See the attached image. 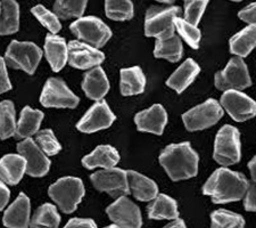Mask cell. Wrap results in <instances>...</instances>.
Segmentation results:
<instances>
[{
	"label": "cell",
	"mask_w": 256,
	"mask_h": 228,
	"mask_svg": "<svg viewBox=\"0 0 256 228\" xmlns=\"http://www.w3.org/2000/svg\"><path fill=\"white\" fill-rule=\"evenodd\" d=\"M80 99L60 78L48 79L40 96L41 105L56 109H74Z\"/></svg>",
	"instance_id": "8fae6325"
},
{
	"label": "cell",
	"mask_w": 256,
	"mask_h": 228,
	"mask_svg": "<svg viewBox=\"0 0 256 228\" xmlns=\"http://www.w3.org/2000/svg\"><path fill=\"white\" fill-rule=\"evenodd\" d=\"M44 117V112L33 110L30 106H26L20 112V117L18 126H16L14 136L18 139H26L36 135L39 131Z\"/></svg>",
	"instance_id": "83f0119b"
},
{
	"label": "cell",
	"mask_w": 256,
	"mask_h": 228,
	"mask_svg": "<svg viewBox=\"0 0 256 228\" xmlns=\"http://www.w3.org/2000/svg\"><path fill=\"white\" fill-rule=\"evenodd\" d=\"M82 89L86 97L96 102L106 96L110 90V82L105 71L100 66H94L84 74V81H82Z\"/></svg>",
	"instance_id": "d6986e66"
},
{
	"label": "cell",
	"mask_w": 256,
	"mask_h": 228,
	"mask_svg": "<svg viewBox=\"0 0 256 228\" xmlns=\"http://www.w3.org/2000/svg\"><path fill=\"white\" fill-rule=\"evenodd\" d=\"M134 123L139 131L160 136L168 123V113L163 105L154 104L150 109L138 112L134 117Z\"/></svg>",
	"instance_id": "e0dca14e"
},
{
	"label": "cell",
	"mask_w": 256,
	"mask_h": 228,
	"mask_svg": "<svg viewBox=\"0 0 256 228\" xmlns=\"http://www.w3.org/2000/svg\"><path fill=\"white\" fill-rule=\"evenodd\" d=\"M176 30L179 33V36L187 43L192 48H200L202 41V32L197 26L189 23L182 18H176Z\"/></svg>",
	"instance_id": "d590c367"
},
{
	"label": "cell",
	"mask_w": 256,
	"mask_h": 228,
	"mask_svg": "<svg viewBox=\"0 0 256 228\" xmlns=\"http://www.w3.org/2000/svg\"><path fill=\"white\" fill-rule=\"evenodd\" d=\"M48 194L64 213H72L84 198L86 189L78 177H62L50 185Z\"/></svg>",
	"instance_id": "3957f363"
},
{
	"label": "cell",
	"mask_w": 256,
	"mask_h": 228,
	"mask_svg": "<svg viewBox=\"0 0 256 228\" xmlns=\"http://www.w3.org/2000/svg\"><path fill=\"white\" fill-rule=\"evenodd\" d=\"M120 88L123 96H134V95L142 94L146 88V77L139 66L122 69Z\"/></svg>",
	"instance_id": "4316f807"
},
{
	"label": "cell",
	"mask_w": 256,
	"mask_h": 228,
	"mask_svg": "<svg viewBox=\"0 0 256 228\" xmlns=\"http://www.w3.org/2000/svg\"><path fill=\"white\" fill-rule=\"evenodd\" d=\"M213 159L216 163L224 167H230L240 161V132L236 127L226 124L218 131L214 142Z\"/></svg>",
	"instance_id": "277c9868"
},
{
	"label": "cell",
	"mask_w": 256,
	"mask_h": 228,
	"mask_svg": "<svg viewBox=\"0 0 256 228\" xmlns=\"http://www.w3.org/2000/svg\"><path fill=\"white\" fill-rule=\"evenodd\" d=\"M88 0H56L54 12L62 20L80 19L84 15Z\"/></svg>",
	"instance_id": "d6a6232c"
},
{
	"label": "cell",
	"mask_w": 256,
	"mask_h": 228,
	"mask_svg": "<svg viewBox=\"0 0 256 228\" xmlns=\"http://www.w3.org/2000/svg\"><path fill=\"white\" fill-rule=\"evenodd\" d=\"M105 12L113 21H129L134 18V8L131 0H105Z\"/></svg>",
	"instance_id": "836d02e7"
},
{
	"label": "cell",
	"mask_w": 256,
	"mask_h": 228,
	"mask_svg": "<svg viewBox=\"0 0 256 228\" xmlns=\"http://www.w3.org/2000/svg\"><path fill=\"white\" fill-rule=\"evenodd\" d=\"M200 73V65L194 60L188 59L171 74L166 81V86L176 90L178 94H181L195 81Z\"/></svg>",
	"instance_id": "cb8c5ba5"
},
{
	"label": "cell",
	"mask_w": 256,
	"mask_h": 228,
	"mask_svg": "<svg viewBox=\"0 0 256 228\" xmlns=\"http://www.w3.org/2000/svg\"><path fill=\"white\" fill-rule=\"evenodd\" d=\"M208 5V0H184V20L198 26Z\"/></svg>",
	"instance_id": "f35d334b"
},
{
	"label": "cell",
	"mask_w": 256,
	"mask_h": 228,
	"mask_svg": "<svg viewBox=\"0 0 256 228\" xmlns=\"http://www.w3.org/2000/svg\"><path fill=\"white\" fill-rule=\"evenodd\" d=\"M44 55L54 72H60L68 61V46L57 35H48L44 40Z\"/></svg>",
	"instance_id": "ffe728a7"
},
{
	"label": "cell",
	"mask_w": 256,
	"mask_h": 228,
	"mask_svg": "<svg viewBox=\"0 0 256 228\" xmlns=\"http://www.w3.org/2000/svg\"><path fill=\"white\" fill-rule=\"evenodd\" d=\"M18 152L26 160V173L31 177L46 176L50 169V160L31 137L18 144Z\"/></svg>",
	"instance_id": "5bb4252c"
},
{
	"label": "cell",
	"mask_w": 256,
	"mask_h": 228,
	"mask_svg": "<svg viewBox=\"0 0 256 228\" xmlns=\"http://www.w3.org/2000/svg\"><path fill=\"white\" fill-rule=\"evenodd\" d=\"M12 89V84L7 73V64L5 59L0 57V94L7 93Z\"/></svg>",
	"instance_id": "60d3db41"
},
{
	"label": "cell",
	"mask_w": 256,
	"mask_h": 228,
	"mask_svg": "<svg viewBox=\"0 0 256 228\" xmlns=\"http://www.w3.org/2000/svg\"><path fill=\"white\" fill-rule=\"evenodd\" d=\"M68 46V64L74 69L88 70L99 66L105 60L104 53L82 41L72 40Z\"/></svg>",
	"instance_id": "2e32d148"
},
{
	"label": "cell",
	"mask_w": 256,
	"mask_h": 228,
	"mask_svg": "<svg viewBox=\"0 0 256 228\" xmlns=\"http://www.w3.org/2000/svg\"><path fill=\"white\" fill-rule=\"evenodd\" d=\"M16 113L14 103L10 101L0 102V139H7L15 135Z\"/></svg>",
	"instance_id": "4dcf8cb0"
},
{
	"label": "cell",
	"mask_w": 256,
	"mask_h": 228,
	"mask_svg": "<svg viewBox=\"0 0 256 228\" xmlns=\"http://www.w3.org/2000/svg\"><path fill=\"white\" fill-rule=\"evenodd\" d=\"M256 47V24H250L236 33L229 41L230 53L239 57H246Z\"/></svg>",
	"instance_id": "f1b7e54d"
},
{
	"label": "cell",
	"mask_w": 256,
	"mask_h": 228,
	"mask_svg": "<svg viewBox=\"0 0 256 228\" xmlns=\"http://www.w3.org/2000/svg\"><path fill=\"white\" fill-rule=\"evenodd\" d=\"M36 142L39 145L48 156H52L58 154L62 150V146L58 140L54 135L52 129H44L40 130L36 134Z\"/></svg>",
	"instance_id": "74e56055"
},
{
	"label": "cell",
	"mask_w": 256,
	"mask_h": 228,
	"mask_svg": "<svg viewBox=\"0 0 256 228\" xmlns=\"http://www.w3.org/2000/svg\"><path fill=\"white\" fill-rule=\"evenodd\" d=\"M238 18L250 24H256V2L252 3L238 13Z\"/></svg>",
	"instance_id": "b9f144b4"
},
{
	"label": "cell",
	"mask_w": 256,
	"mask_h": 228,
	"mask_svg": "<svg viewBox=\"0 0 256 228\" xmlns=\"http://www.w3.org/2000/svg\"><path fill=\"white\" fill-rule=\"evenodd\" d=\"M31 13L52 35H57V32L60 31L62 24L55 12H50L42 5H36L32 8Z\"/></svg>",
	"instance_id": "8d00e7d4"
},
{
	"label": "cell",
	"mask_w": 256,
	"mask_h": 228,
	"mask_svg": "<svg viewBox=\"0 0 256 228\" xmlns=\"http://www.w3.org/2000/svg\"><path fill=\"white\" fill-rule=\"evenodd\" d=\"M231 2H237L238 3V2H242V0H231Z\"/></svg>",
	"instance_id": "681fc988"
},
{
	"label": "cell",
	"mask_w": 256,
	"mask_h": 228,
	"mask_svg": "<svg viewBox=\"0 0 256 228\" xmlns=\"http://www.w3.org/2000/svg\"><path fill=\"white\" fill-rule=\"evenodd\" d=\"M10 197V190L2 180H0V211L5 209Z\"/></svg>",
	"instance_id": "ee69618b"
},
{
	"label": "cell",
	"mask_w": 256,
	"mask_h": 228,
	"mask_svg": "<svg viewBox=\"0 0 256 228\" xmlns=\"http://www.w3.org/2000/svg\"><path fill=\"white\" fill-rule=\"evenodd\" d=\"M214 85L221 91L244 90L250 87L252 78L242 57H232L222 71L216 72Z\"/></svg>",
	"instance_id": "9c48e42d"
},
{
	"label": "cell",
	"mask_w": 256,
	"mask_h": 228,
	"mask_svg": "<svg viewBox=\"0 0 256 228\" xmlns=\"http://www.w3.org/2000/svg\"><path fill=\"white\" fill-rule=\"evenodd\" d=\"M92 185L99 192H105L113 198L128 195L130 193L128 171L116 167L107 168L94 172L90 176Z\"/></svg>",
	"instance_id": "30bf717a"
},
{
	"label": "cell",
	"mask_w": 256,
	"mask_h": 228,
	"mask_svg": "<svg viewBox=\"0 0 256 228\" xmlns=\"http://www.w3.org/2000/svg\"><path fill=\"white\" fill-rule=\"evenodd\" d=\"M66 228H96L97 225L89 218H72L65 225Z\"/></svg>",
	"instance_id": "7bdbcfd3"
},
{
	"label": "cell",
	"mask_w": 256,
	"mask_h": 228,
	"mask_svg": "<svg viewBox=\"0 0 256 228\" xmlns=\"http://www.w3.org/2000/svg\"><path fill=\"white\" fill-rule=\"evenodd\" d=\"M158 160L173 181L190 179L198 173L200 156L189 142L168 145L160 152Z\"/></svg>",
	"instance_id": "7a4b0ae2"
},
{
	"label": "cell",
	"mask_w": 256,
	"mask_h": 228,
	"mask_svg": "<svg viewBox=\"0 0 256 228\" xmlns=\"http://www.w3.org/2000/svg\"><path fill=\"white\" fill-rule=\"evenodd\" d=\"M128 182L132 195L139 201L150 202L158 195V184L134 170H128Z\"/></svg>",
	"instance_id": "7402d4cb"
},
{
	"label": "cell",
	"mask_w": 256,
	"mask_h": 228,
	"mask_svg": "<svg viewBox=\"0 0 256 228\" xmlns=\"http://www.w3.org/2000/svg\"><path fill=\"white\" fill-rule=\"evenodd\" d=\"M154 56L156 59L166 60L171 63H176L184 56V45L180 37L176 33L166 37L156 38Z\"/></svg>",
	"instance_id": "d4e9b609"
},
{
	"label": "cell",
	"mask_w": 256,
	"mask_h": 228,
	"mask_svg": "<svg viewBox=\"0 0 256 228\" xmlns=\"http://www.w3.org/2000/svg\"><path fill=\"white\" fill-rule=\"evenodd\" d=\"M156 2H158L160 4H168V5H171L176 2V0H156Z\"/></svg>",
	"instance_id": "7dc6e473"
},
{
	"label": "cell",
	"mask_w": 256,
	"mask_h": 228,
	"mask_svg": "<svg viewBox=\"0 0 256 228\" xmlns=\"http://www.w3.org/2000/svg\"><path fill=\"white\" fill-rule=\"evenodd\" d=\"M26 173V160L23 155L7 154L0 159V180L14 186L22 180Z\"/></svg>",
	"instance_id": "44dd1931"
},
{
	"label": "cell",
	"mask_w": 256,
	"mask_h": 228,
	"mask_svg": "<svg viewBox=\"0 0 256 228\" xmlns=\"http://www.w3.org/2000/svg\"><path fill=\"white\" fill-rule=\"evenodd\" d=\"M0 36L14 35L20 29V6L15 0H0Z\"/></svg>",
	"instance_id": "f546056e"
},
{
	"label": "cell",
	"mask_w": 256,
	"mask_h": 228,
	"mask_svg": "<svg viewBox=\"0 0 256 228\" xmlns=\"http://www.w3.org/2000/svg\"><path fill=\"white\" fill-rule=\"evenodd\" d=\"M166 228H174V227H179V228H184L186 227V222L184 219L181 218H174L172 219V221L170 223H168L166 226H165Z\"/></svg>",
	"instance_id": "f6af8a7d"
},
{
	"label": "cell",
	"mask_w": 256,
	"mask_h": 228,
	"mask_svg": "<svg viewBox=\"0 0 256 228\" xmlns=\"http://www.w3.org/2000/svg\"><path fill=\"white\" fill-rule=\"evenodd\" d=\"M224 114V110L221 103L210 98L186 112L182 114V121L187 130L200 131L216 124Z\"/></svg>",
	"instance_id": "ba28073f"
},
{
	"label": "cell",
	"mask_w": 256,
	"mask_h": 228,
	"mask_svg": "<svg viewBox=\"0 0 256 228\" xmlns=\"http://www.w3.org/2000/svg\"><path fill=\"white\" fill-rule=\"evenodd\" d=\"M248 186L250 181L242 173L222 167L216 169L206 180L203 194L210 196L213 203L224 204L244 198Z\"/></svg>",
	"instance_id": "6da1fadb"
},
{
	"label": "cell",
	"mask_w": 256,
	"mask_h": 228,
	"mask_svg": "<svg viewBox=\"0 0 256 228\" xmlns=\"http://www.w3.org/2000/svg\"><path fill=\"white\" fill-rule=\"evenodd\" d=\"M244 206L246 211L256 212V182L250 184L248 189L244 196Z\"/></svg>",
	"instance_id": "ab89813d"
},
{
	"label": "cell",
	"mask_w": 256,
	"mask_h": 228,
	"mask_svg": "<svg viewBox=\"0 0 256 228\" xmlns=\"http://www.w3.org/2000/svg\"><path fill=\"white\" fill-rule=\"evenodd\" d=\"M221 105L237 122H245L256 117V102L242 90L224 91L221 96Z\"/></svg>",
	"instance_id": "7c38bea8"
},
{
	"label": "cell",
	"mask_w": 256,
	"mask_h": 228,
	"mask_svg": "<svg viewBox=\"0 0 256 228\" xmlns=\"http://www.w3.org/2000/svg\"><path fill=\"white\" fill-rule=\"evenodd\" d=\"M0 15H2V2H0Z\"/></svg>",
	"instance_id": "c3c4849f"
},
{
	"label": "cell",
	"mask_w": 256,
	"mask_h": 228,
	"mask_svg": "<svg viewBox=\"0 0 256 228\" xmlns=\"http://www.w3.org/2000/svg\"><path fill=\"white\" fill-rule=\"evenodd\" d=\"M115 114L105 101H97L76 123L78 130L84 134H92L107 129L115 121Z\"/></svg>",
	"instance_id": "9a60e30c"
},
{
	"label": "cell",
	"mask_w": 256,
	"mask_h": 228,
	"mask_svg": "<svg viewBox=\"0 0 256 228\" xmlns=\"http://www.w3.org/2000/svg\"><path fill=\"white\" fill-rule=\"evenodd\" d=\"M31 203L24 193H20L16 200L8 206L4 213L2 222L10 228H26L30 226Z\"/></svg>",
	"instance_id": "ac0fdd59"
},
{
	"label": "cell",
	"mask_w": 256,
	"mask_h": 228,
	"mask_svg": "<svg viewBox=\"0 0 256 228\" xmlns=\"http://www.w3.org/2000/svg\"><path fill=\"white\" fill-rule=\"evenodd\" d=\"M60 215L57 212L56 206L52 203H44L36 209L30 221L31 227H58Z\"/></svg>",
	"instance_id": "1f68e13d"
},
{
	"label": "cell",
	"mask_w": 256,
	"mask_h": 228,
	"mask_svg": "<svg viewBox=\"0 0 256 228\" xmlns=\"http://www.w3.org/2000/svg\"><path fill=\"white\" fill-rule=\"evenodd\" d=\"M210 226L213 228H242L245 219L232 211L218 209L210 213Z\"/></svg>",
	"instance_id": "e575fe53"
},
{
	"label": "cell",
	"mask_w": 256,
	"mask_h": 228,
	"mask_svg": "<svg viewBox=\"0 0 256 228\" xmlns=\"http://www.w3.org/2000/svg\"><path fill=\"white\" fill-rule=\"evenodd\" d=\"M181 14L178 6H154L146 12L144 16V36L166 37L176 31V20Z\"/></svg>",
	"instance_id": "8992f818"
},
{
	"label": "cell",
	"mask_w": 256,
	"mask_h": 228,
	"mask_svg": "<svg viewBox=\"0 0 256 228\" xmlns=\"http://www.w3.org/2000/svg\"><path fill=\"white\" fill-rule=\"evenodd\" d=\"M106 213L118 227L140 228L142 226L140 209L126 195L118 197L114 203L107 206Z\"/></svg>",
	"instance_id": "4fadbf2b"
},
{
	"label": "cell",
	"mask_w": 256,
	"mask_h": 228,
	"mask_svg": "<svg viewBox=\"0 0 256 228\" xmlns=\"http://www.w3.org/2000/svg\"><path fill=\"white\" fill-rule=\"evenodd\" d=\"M248 169L250 171L252 179H253L254 182H256V155L248 162Z\"/></svg>",
	"instance_id": "bcb514c9"
},
{
	"label": "cell",
	"mask_w": 256,
	"mask_h": 228,
	"mask_svg": "<svg viewBox=\"0 0 256 228\" xmlns=\"http://www.w3.org/2000/svg\"><path fill=\"white\" fill-rule=\"evenodd\" d=\"M147 213L148 218L152 220H164V219L172 220L179 217L178 203L174 198L166 194H158L147 206Z\"/></svg>",
	"instance_id": "484cf974"
},
{
	"label": "cell",
	"mask_w": 256,
	"mask_h": 228,
	"mask_svg": "<svg viewBox=\"0 0 256 228\" xmlns=\"http://www.w3.org/2000/svg\"><path fill=\"white\" fill-rule=\"evenodd\" d=\"M70 30L82 43L96 48L104 47L112 37V30L110 27L96 16L78 19L70 26Z\"/></svg>",
	"instance_id": "52a82bcc"
},
{
	"label": "cell",
	"mask_w": 256,
	"mask_h": 228,
	"mask_svg": "<svg viewBox=\"0 0 256 228\" xmlns=\"http://www.w3.org/2000/svg\"><path fill=\"white\" fill-rule=\"evenodd\" d=\"M120 159L121 156L116 148L110 145H99L90 154L82 159V165L89 170L94 168H113L116 167Z\"/></svg>",
	"instance_id": "603a6c76"
},
{
	"label": "cell",
	"mask_w": 256,
	"mask_h": 228,
	"mask_svg": "<svg viewBox=\"0 0 256 228\" xmlns=\"http://www.w3.org/2000/svg\"><path fill=\"white\" fill-rule=\"evenodd\" d=\"M42 59V51L34 43L13 40L8 45L5 62L8 68L22 70L28 74H33Z\"/></svg>",
	"instance_id": "5b68a950"
}]
</instances>
